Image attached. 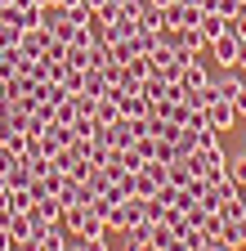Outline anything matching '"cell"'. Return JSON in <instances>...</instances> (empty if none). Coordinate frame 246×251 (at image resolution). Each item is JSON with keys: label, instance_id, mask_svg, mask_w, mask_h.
I'll return each mask as SVG.
<instances>
[{"label": "cell", "instance_id": "6da1fadb", "mask_svg": "<svg viewBox=\"0 0 246 251\" xmlns=\"http://www.w3.org/2000/svg\"><path fill=\"white\" fill-rule=\"evenodd\" d=\"M139 220H148V215H143V198H126L121 206L108 211V233H121V229L139 225Z\"/></svg>", "mask_w": 246, "mask_h": 251}, {"label": "cell", "instance_id": "7a4b0ae2", "mask_svg": "<svg viewBox=\"0 0 246 251\" xmlns=\"http://www.w3.org/2000/svg\"><path fill=\"white\" fill-rule=\"evenodd\" d=\"M210 54L220 58V68H242V41L233 31H224L220 41H210Z\"/></svg>", "mask_w": 246, "mask_h": 251}, {"label": "cell", "instance_id": "3957f363", "mask_svg": "<svg viewBox=\"0 0 246 251\" xmlns=\"http://www.w3.org/2000/svg\"><path fill=\"white\" fill-rule=\"evenodd\" d=\"M206 121L215 126V130H237V108H233V99H215L210 108H206Z\"/></svg>", "mask_w": 246, "mask_h": 251}, {"label": "cell", "instance_id": "277c9868", "mask_svg": "<svg viewBox=\"0 0 246 251\" xmlns=\"http://www.w3.org/2000/svg\"><path fill=\"white\" fill-rule=\"evenodd\" d=\"M152 220H139V225H130V229H121V251H143L148 247V238H152Z\"/></svg>", "mask_w": 246, "mask_h": 251}, {"label": "cell", "instance_id": "5b68a950", "mask_svg": "<svg viewBox=\"0 0 246 251\" xmlns=\"http://www.w3.org/2000/svg\"><path fill=\"white\" fill-rule=\"evenodd\" d=\"M49 41H54V36H49V27H32V31H22L18 50H22V54H32V58H41V54L49 50Z\"/></svg>", "mask_w": 246, "mask_h": 251}, {"label": "cell", "instance_id": "8992f818", "mask_svg": "<svg viewBox=\"0 0 246 251\" xmlns=\"http://www.w3.org/2000/svg\"><path fill=\"white\" fill-rule=\"evenodd\" d=\"M179 85H183V90H201V85H210V76H206V68H201V58L183 63V72H179ZM183 99H188V94H183Z\"/></svg>", "mask_w": 246, "mask_h": 251}, {"label": "cell", "instance_id": "52a82bcc", "mask_svg": "<svg viewBox=\"0 0 246 251\" xmlns=\"http://www.w3.org/2000/svg\"><path fill=\"white\" fill-rule=\"evenodd\" d=\"M5 175H9V188H27V184L36 179V175H32V166H27V157H14V166H9Z\"/></svg>", "mask_w": 246, "mask_h": 251}, {"label": "cell", "instance_id": "ba28073f", "mask_svg": "<svg viewBox=\"0 0 246 251\" xmlns=\"http://www.w3.org/2000/svg\"><path fill=\"white\" fill-rule=\"evenodd\" d=\"M67 238H72V233H67L63 225H49V229L41 233V247H45V251H67Z\"/></svg>", "mask_w": 246, "mask_h": 251}, {"label": "cell", "instance_id": "9c48e42d", "mask_svg": "<svg viewBox=\"0 0 246 251\" xmlns=\"http://www.w3.org/2000/svg\"><path fill=\"white\" fill-rule=\"evenodd\" d=\"M116 117H121V108H116V99H112V94L94 99V121H99V126H112Z\"/></svg>", "mask_w": 246, "mask_h": 251}, {"label": "cell", "instance_id": "30bf717a", "mask_svg": "<svg viewBox=\"0 0 246 251\" xmlns=\"http://www.w3.org/2000/svg\"><path fill=\"white\" fill-rule=\"evenodd\" d=\"M85 215H89V206H63V220H58V225H63L67 233H81L85 229Z\"/></svg>", "mask_w": 246, "mask_h": 251}, {"label": "cell", "instance_id": "8fae6325", "mask_svg": "<svg viewBox=\"0 0 246 251\" xmlns=\"http://www.w3.org/2000/svg\"><path fill=\"white\" fill-rule=\"evenodd\" d=\"M224 242H228L233 251H242V247H246V215H242V220H228V225H224Z\"/></svg>", "mask_w": 246, "mask_h": 251}, {"label": "cell", "instance_id": "7c38bea8", "mask_svg": "<svg viewBox=\"0 0 246 251\" xmlns=\"http://www.w3.org/2000/svg\"><path fill=\"white\" fill-rule=\"evenodd\" d=\"M224 31H228V18H224V14H206V18H201V36H206V41H220Z\"/></svg>", "mask_w": 246, "mask_h": 251}, {"label": "cell", "instance_id": "4fadbf2b", "mask_svg": "<svg viewBox=\"0 0 246 251\" xmlns=\"http://www.w3.org/2000/svg\"><path fill=\"white\" fill-rule=\"evenodd\" d=\"M166 85H170V81H166L161 72H152L148 81H139V94H148V99L157 103V99H166Z\"/></svg>", "mask_w": 246, "mask_h": 251}, {"label": "cell", "instance_id": "5bb4252c", "mask_svg": "<svg viewBox=\"0 0 246 251\" xmlns=\"http://www.w3.org/2000/svg\"><path fill=\"white\" fill-rule=\"evenodd\" d=\"M5 206H14V211H32L36 198H32V188H9V193H5Z\"/></svg>", "mask_w": 246, "mask_h": 251}, {"label": "cell", "instance_id": "9a60e30c", "mask_svg": "<svg viewBox=\"0 0 246 251\" xmlns=\"http://www.w3.org/2000/svg\"><path fill=\"white\" fill-rule=\"evenodd\" d=\"M76 117H81V103H76V94H72V99H63V103L54 108V121H58V126H72Z\"/></svg>", "mask_w": 246, "mask_h": 251}, {"label": "cell", "instance_id": "2e32d148", "mask_svg": "<svg viewBox=\"0 0 246 251\" xmlns=\"http://www.w3.org/2000/svg\"><path fill=\"white\" fill-rule=\"evenodd\" d=\"M157 188H161V184L152 179L148 171H139V175H134V198H143V202H148V198H157Z\"/></svg>", "mask_w": 246, "mask_h": 251}, {"label": "cell", "instance_id": "e0dca14e", "mask_svg": "<svg viewBox=\"0 0 246 251\" xmlns=\"http://www.w3.org/2000/svg\"><path fill=\"white\" fill-rule=\"evenodd\" d=\"M126 72H130L134 81H148L157 68H152V58H148V54H139V58H130V63H126Z\"/></svg>", "mask_w": 246, "mask_h": 251}, {"label": "cell", "instance_id": "ac0fdd59", "mask_svg": "<svg viewBox=\"0 0 246 251\" xmlns=\"http://www.w3.org/2000/svg\"><path fill=\"white\" fill-rule=\"evenodd\" d=\"M36 211L49 220V225H58V220H63V202H58L54 193H49V198H41V202H36Z\"/></svg>", "mask_w": 246, "mask_h": 251}, {"label": "cell", "instance_id": "d6986e66", "mask_svg": "<svg viewBox=\"0 0 246 251\" xmlns=\"http://www.w3.org/2000/svg\"><path fill=\"white\" fill-rule=\"evenodd\" d=\"M161 23H166L161 5H152V0H148V5H143V14H139V27H161Z\"/></svg>", "mask_w": 246, "mask_h": 251}, {"label": "cell", "instance_id": "ffe728a7", "mask_svg": "<svg viewBox=\"0 0 246 251\" xmlns=\"http://www.w3.org/2000/svg\"><path fill=\"white\" fill-rule=\"evenodd\" d=\"M18 41H22V31L14 23H0V50H18Z\"/></svg>", "mask_w": 246, "mask_h": 251}, {"label": "cell", "instance_id": "44dd1931", "mask_svg": "<svg viewBox=\"0 0 246 251\" xmlns=\"http://www.w3.org/2000/svg\"><path fill=\"white\" fill-rule=\"evenodd\" d=\"M67 68H81V72L89 68V50L85 45H67Z\"/></svg>", "mask_w": 246, "mask_h": 251}, {"label": "cell", "instance_id": "7402d4cb", "mask_svg": "<svg viewBox=\"0 0 246 251\" xmlns=\"http://www.w3.org/2000/svg\"><path fill=\"white\" fill-rule=\"evenodd\" d=\"M220 215H224V220H242V215H246V202H242V198H228V202L220 206Z\"/></svg>", "mask_w": 246, "mask_h": 251}, {"label": "cell", "instance_id": "603a6c76", "mask_svg": "<svg viewBox=\"0 0 246 251\" xmlns=\"http://www.w3.org/2000/svg\"><path fill=\"white\" fill-rule=\"evenodd\" d=\"M228 99H233V108H237V117H246V81H242V85H237V90L228 94Z\"/></svg>", "mask_w": 246, "mask_h": 251}, {"label": "cell", "instance_id": "cb8c5ba5", "mask_svg": "<svg viewBox=\"0 0 246 251\" xmlns=\"http://www.w3.org/2000/svg\"><path fill=\"white\" fill-rule=\"evenodd\" d=\"M228 31L237 41H246V14H237V18H228Z\"/></svg>", "mask_w": 246, "mask_h": 251}, {"label": "cell", "instance_id": "d4e9b609", "mask_svg": "<svg viewBox=\"0 0 246 251\" xmlns=\"http://www.w3.org/2000/svg\"><path fill=\"white\" fill-rule=\"evenodd\" d=\"M14 251H45V247H41V238H18Z\"/></svg>", "mask_w": 246, "mask_h": 251}, {"label": "cell", "instance_id": "484cf974", "mask_svg": "<svg viewBox=\"0 0 246 251\" xmlns=\"http://www.w3.org/2000/svg\"><path fill=\"white\" fill-rule=\"evenodd\" d=\"M85 251H108V238H81Z\"/></svg>", "mask_w": 246, "mask_h": 251}, {"label": "cell", "instance_id": "4316f807", "mask_svg": "<svg viewBox=\"0 0 246 251\" xmlns=\"http://www.w3.org/2000/svg\"><path fill=\"white\" fill-rule=\"evenodd\" d=\"M49 5H63V9H72V5H85V0H49Z\"/></svg>", "mask_w": 246, "mask_h": 251}, {"label": "cell", "instance_id": "83f0119b", "mask_svg": "<svg viewBox=\"0 0 246 251\" xmlns=\"http://www.w3.org/2000/svg\"><path fill=\"white\" fill-rule=\"evenodd\" d=\"M85 5H89V9H103V5H108V0H85Z\"/></svg>", "mask_w": 246, "mask_h": 251}, {"label": "cell", "instance_id": "f1b7e54d", "mask_svg": "<svg viewBox=\"0 0 246 251\" xmlns=\"http://www.w3.org/2000/svg\"><path fill=\"white\" fill-rule=\"evenodd\" d=\"M5 5H9V0H0V9H5Z\"/></svg>", "mask_w": 246, "mask_h": 251}, {"label": "cell", "instance_id": "f546056e", "mask_svg": "<svg viewBox=\"0 0 246 251\" xmlns=\"http://www.w3.org/2000/svg\"><path fill=\"white\" fill-rule=\"evenodd\" d=\"M242 14H246V0H242Z\"/></svg>", "mask_w": 246, "mask_h": 251}, {"label": "cell", "instance_id": "4dcf8cb0", "mask_svg": "<svg viewBox=\"0 0 246 251\" xmlns=\"http://www.w3.org/2000/svg\"><path fill=\"white\" fill-rule=\"evenodd\" d=\"M220 251H233V247H220Z\"/></svg>", "mask_w": 246, "mask_h": 251}, {"label": "cell", "instance_id": "1f68e13d", "mask_svg": "<svg viewBox=\"0 0 246 251\" xmlns=\"http://www.w3.org/2000/svg\"><path fill=\"white\" fill-rule=\"evenodd\" d=\"M237 152H246V144H242V148H237Z\"/></svg>", "mask_w": 246, "mask_h": 251}, {"label": "cell", "instance_id": "d6a6232c", "mask_svg": "<svg viewBox=\"0 0 246 251\" xmlns=\"http://www.w3.org/2000/svg\"><path fill=\"white\" fill-rule=\"evenodd\" d=\"M0 206H5V198H0Z\"/></svg>", "mask_w": 246, "mask_h": 251}, {"label": "cell", "instance_id": "836d02e7", "mask_svg": "<svg viewBox=\"0 0 246 251\" xmlns=\"http://www.w3.org/2000/svg\"><path fill=\"white\" fill-rule=\"evenodd\" d=\"M242 184H246V179H242Z\"/></svg>", "mask_w": 246, "mask_h": 251}]
</instances>
